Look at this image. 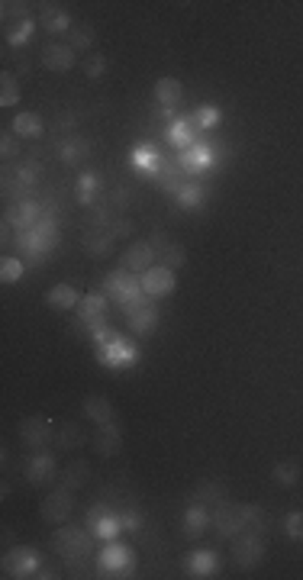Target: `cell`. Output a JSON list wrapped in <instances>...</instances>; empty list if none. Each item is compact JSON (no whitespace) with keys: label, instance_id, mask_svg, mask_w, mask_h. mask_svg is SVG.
<instances>
[{"label":"cell","instance_id":"11","mask_svg":"<svg viewBox=\"0 0 303 580\" xmlns=\"http://www.w3.org/2000/svg\"><path fill=\"white\" fill-rule=\"evenodd\" d=\"M3 571L10 577H29V574L36 571V554L29 552V548H17V552H10L3 558Z\"/></svg>","mask_w":303,"mask_h":580},{"label":"cell","instance_id":"21","mask_svg":"<svg viewBox=\"0 0 303 580\" xmlns=\"http://www.w3.org/2000/svg\"><path fill=\"white\" fill-rule=\"evenodd\" d=\"M155 319H158V309L143 307V309H136V313H129V329H133V332H149V329L155 326Z\"/></svg>","mask_w":303,"mask_h":580},{"label":"cell","instance_id":"24","mask_svg":"<svg viewBox=\"0 0 303 580\" xmlns=\"http://www.w3.org/2000/svg\"><path fill=\"white\" fill-rule=\"evenodd\" d=\"M207 523H210V516L203 513L200 506H194V509L187 513V525H184V532H187L190 538H197V535L203 532V525H207Z\"/></svg>","mask_w":303,"mask_h":580},{"label":"cell","instance_id":"17","mask_svg":"<svg viewBox=\"0 0 303 580\" xmlns=\"http://www.w3.org/2000/svg\"><path fill=\"white\" fill-rule=\"evenodd\" d=\"M84 413H87V419H94L97 426H110V422H113V406H110L104 397H87Z\"/></svg>","mask_w":303,"mask_h":580},{"label":"cell","instance_id":"23","mask_svg":"<svg viewBox=\"0 0 303 580\" xmlns=\"http://www.w3.org/2000/svg\"><path fill=\"white\" fill-rule=\"evenodd\" d=\"M181 161H184V168L187 171H197V168H203V165H210V152L200 149V145H190V149H184Z\"/></svg>","mask_w":303,"mask_h":580},{"label":"cell","instance_id":"31","mask_svg":"<svg viewBox=\"0 0 303 580\" xmlns=\"http://www.w3.org/2000/svg\"><path fill=\"white\" fill-rule=\"evenodd\" d=\"M275 480H277V484H284V487L297 484V464H277V468H275Z\"/></svg>","mask_w":303,"mask_h":580},{"label":"cell","instance_id":"5","mask_svg":"<svg viewBox=\"0 0 303 580\" xmlns=\"http://www.w3.org/2000/svg\"><path fill=\"white\" fill-rule=\"evenodd\" d=\"M71 493H75V490H68V487L48 493L46 500H42V519H46V523H65L68 516H71V509H75V496Z\"/></svg>","mask_w":303,"mask_h":580},{"label":"cell","instance_id":"20","mask_svg":"<svg viewBox=\"0 0 303 580\" xmlns=\"http://www.w3.org/2000/svg\"><path fill=\"white\" fill-rule=\"evenodd\" d=\"M58 448L62 451H71V448H77L81 442H84V432H81V426H75V422H65L62 429H58Z\"/></svg>","mask_w":303,"mask_h":580},{"label":"cell","instance_id":"34","mask_svg":"<svg viewBox=\"0 0 303 580\" xmlns=\"http://www.w3.org/2000/svg\"><path fill=\"white\" fill-rule=\"evenodd\" d=\"M155 161H158V158H155V152H152V149H139V152H136V165H139V168H155Z\"/></svg>","mask_w":303,"mask_h":580},{"label":"cell","instance_id":"1","mask_svg":"<svg viewBox=\"0 0 303 580\" xmlns=\"http://www.w3.org/2000/svg\"><path fill=\"white\" fill-rule=\"evenodd\" d=\"M107 290H110V297H113L120 307H126V313H136V309L145 307L143 284H139V278H133V274L113 271L107 278Z\"/></svg>","mask_w":303,"mask_h":580},{"label":"cell","instance_id":"32","mask_svg":"<svg viewBox=\"0 0 303 580\" xmlns=\"http://www.w3.org/2000/svg\"><path fill=\"white\" fill-rule=\"evenodd\" d=\"M110 245H113V239H110V235H97V242H94V239L87 242V252H91V255H100V258H104V255L110 252Z\"/></svg>","mask_w":303,"mask_h":580},{"label":"cell","instance_id":"10","mask_svg":"<svg viewBox=\"0 0 303 580\" xmlns=\"http://www.w3.org/2000/svg\"><path fill=\"white\" fill-rule=\"evenodd\" d=\"M48 435H52V432H48V419H42V416H29V419L19 426V439L26 442L29 448H42L48 442Z\"/></svg>","mask_w":303,"mask_h":580},{"label":"cell","instance_id":"2","mask_svg":"<svg viewBox=\"0 0 303 580\" xmlns=\"http://www.w3.org/2000/svg\"><path fill=\"white\" fill-rule=\"evenodd\" d=\"M52 545H55V552L62 554V558H68V561H84V558H91V552H94V542H91V535H87L84 529H58Z\"/></svg>","mask_w":303,"mask_h":580},{"label":"cell","instance_id":"7","mask_svg":"<svg viewBox=\"0 0 303 580\" xmlns=\"http://www.w3.org/2000/svg\"><path fill=\"white\" fill-rule=\"evenodd\" d=\"M75 46H65V42H52V46H46V52H42V65L48 68V71H71L75 68Z\"/></svg>","mask_w":303,"mask_h":580},{"label":"cell","instance_id":"13","mask_svg":"<svg viewBox=\"0 0 303 580\" xmlns=\"http://www.w3.org/2000/svg\"><path fill=\"white\" fill-rule=\"evenodd\" d=\"M7 223L17 226V229H23V233H29V229L39 223V203H33V200H23V203L13 206V210L7 213Z\"/></svg>","mask_w":303,"mask_h":580},{"label":"cell","instance_id":"22","mask_svg":"<svg viewBox=\"0 0 303 580\" xmlns=\"http://www.w3.org/2000/svg\"><path fill=\"white\" fill-rule=\"evenodd\" d=\"M168 139L171 145H178V149H190V142H194V126L190 123H174L168 129Z\"/></svg>","mask_w":303,"mask_h":580},{"label":"cell","instance_id":"3","mask_svg":"<svg viewBox=\"0 0 303 580\" xmlns=\"http://www.w3.org/2000/svg\"><path fill=\"white\" fill-rule=\"evenodd\" d=\"M258 516L261 513H258L255 506H219L217 513H213V523H217L219 535L232 538V535H239L252 519H258Z\"/></svg>","mask_w":303,"mask_h":580},{"label":"cell","instance_id":"37","mask_svg":"<svg viewBox=\"0 0 303 580\" xmlns=\"http://www.w3.org/2000/svg\"><path fill=\"white\" fill-rule=\"evenodd\" d=\"M71 39H75L77 48H87V46H91V33H87V29H75V33H71Z\"/></svg>","mask_w":303,"mask_h":580},{"label":"cell","instance_id":"12","mask_svg":"<svg viewBox=\"0 0 303 580\" xmlns=\"http://www.w3.org/2000/svg\"><path fill=\"white\" fill-rule=\"evenodd\" d=\"M87 523H91V529H94L100 538H113V535L123 529V523H120L116 516L107 513L104 506H94V509H91V516H87Z\"/></svg>","mask_w":303,"mask_h":580},{"label":"cell","instance_id":"9","mask_svg":"<svg viewBox=\"0 0 303 580\" xmlns=\"http://www.w3.org/2000/svg\"><path fill=\"white\" fill-rule=\"evenodd\" d=\"M155 255H158V252H155L149 242H133L129 248H126V255H123V264L133 274H143V271H149V264L155 262Z\"/></svg>","mask_w":303,"mask_h":580},{"label":"cell","instance_id":"40","mask_svg":"<svg viewBox=\"0 0 303 580\" xmlns=\"http://www.w3.org/2000/svg\"><path fill=\"white\" fill-rule=\"evenodd\" d=\"M100 71H104V62H100V58H97V62H91V65H87V75H100Z\"/></svg>","mask_w":303,"mask_h":580},{"label":"cell","instance_id":"28","mask_svg":"<svg viewBox=\"0 0 303 580\" xmlns=\"http://www.w3.org/2000/svg\"><path fill=\"white\" fill-rule=\"evenodd\" d=\"M116 442H120V432H116L113 426H107V432L97 439V451H100V455H116V448H120Z\"/></svg>","mask_w":303,"mask_h":580},{"label":"cell","instance_id":"39","mask_svg":"<svg viewBox=\"0 0 303 580\" xmlns=\"http://www.w3.org/2000/svg\"><path fill=\"white\" fill-rule=\"evenodd\" d=\"M13 155V136H3V158Z\"/></svg>","mask_w":303,"mask_h":580},{"label":"cell","instance_id":"29","mask_svg":"<svg viewBox=\"0 0 303 580\" xmlns=\"http://www.w3.org/2000/svg\"><path fill=\"white\" fill-rule=\"evenodd\" d=\"M29 33H33V19H23V26H13L7 33V42L10 46H23V42L29 39Z\"/></svg>","mask_w":303,"mask_h":580},{"label":"cell","instance_id":"8","mask_svg":"<svg viewBox=\"0 0 303 580\" xmlns=\"http://www.w3.org/2000/svg\"><path fill=\"white\" fill-rule=\"evenodd\" d=\"M100 568H104L107 574H123L133 568V552L129 548H123V545H110V548H104L100 552Z\"/></svg>","mask_w":303,"mask_h":580},{"label":"cell","instance_id":"38","mask_svg":"<svg viewBox=\"0 0 303 580\" xmlns=\"http://www.w3.org/2000/svg\"><path fill=\"white\" fill-rule=\"evenodd\" d=\"M287 532H291V535H300L303 532V516L300 513H294L291 519H287Z\"/></svg>","mask_w":303,"mask_h":580},{"label":"cell","instance_id":"30","mask_svg":"<svg viewBox=\"0 0 303 580\" xmlns=\"http://www.w3.org/2000/svg\"><path fill=\"white\" fill-rule=\"evenodd\" d=\"M100 313H104V300L100 297H87L84 303H81V316H84L87 323H94Z\"/></svg>","mask_w":303,"mask_h":580},{"label":"cell","instance_id":"15","mask_svg":"<svg viewBox=\"0 0 303 580\" xmlns=\"http://www.w3.org/2000/svg\"><path fill=\"white\" fill-rule=\"evenodd\" d=\"M42 116L39 113H17V120H13V132H17L19 139H39L42 136Z\"/></svg>","mask_w":303,"mask_h":580},{"label":"cell","instance_id":"16","mask_svg":"<svg viewBox=\"0 0 303 580\" xmlns=\"http://www.w3.org/2000/svg\"><path fill=\"white\" fill-rule=\"evenodd\" d=\"M46 303L52 309H71L77 303V290L71 284H55V287L46 293Z\"/></svg>","mask_w":303,"mask_h":580},{"label":"cell","instance_id":"19","mask_svg":"<svg viewBox=\"0 0 303 580\" xmlns=\"http://www.w3.org/2000/svg\"><path fill=\"white\" fill-rule=\"evenodd\" d=\"M155 97H158L161 107H174L181 100V84L174 78H161L158 84H155Z\"/></svg>","mask_w":303,"mask_h":580},{"label":"cell","instance_id":"4","mask_svg":"<svg viewBox=\"0 0 303 580\" xmlns=\"http://www.w3.org/2000/svg\"><path fill=\"white\" fill-rule=\"evenodd\" d=\"M139 284H143V293L145 297H168L171 290L178 287V281H174V271L171 268H149V271L139 274Z\"/></svg>","mask_w":303,"mask_h":580},{"label":"cell","instance_id":"27","mask_svg":"<svg viewBox=\"0 0 303 580\" xmlns=\"http://www.w3.org/2000/svg\"><path fill=\"white\" fill-rule=\"evenodd\" d=\"M0 278H3V284H13L23 278V264H19V258H3L0 262Z\"/></svg>","mask_w":303,"mask_h":580},{"label":"cell","instance_id":"6","mask_svg":"<svg viewBox=\"0 0 303 580\" xmlns=\"http://www.w3.org/2000/svg\"><path fill=\"white\" fill-rule=\"evenodd\" d=\"M261 554H265L261 535H242V538H236V545H232V558H236L239 568H255V564L261 561Z\"/></svg>","mask_w":303,"mask_h":580},{"label":"cell","instance_id":"26","mask_svg":"<svg viewBox=\"0 0 303 580\" xmlns=\"http://www.w3.org/2000/svg\"><path fill=\"white\" fill-rule=\"evenodd\" d=\"M184 262H187L184 245H165V252H161V264H165V268H181Z\"/></svg>","mask_w":303,"mask_h":580},{"label":"cell","instance_id":"18","mask_svg":"<svg viewBox=\"0 0 303 580\" xmlns=\"http://www.w3.org/2000/svg\"><path fill=\"white\" fill-rule=\"evenodd\" d=\"M91 480V464L87 461H75L65 468V487L68 490H81V487Z\"/></svg>","mask_w":303,"mask_h":580},{"label":"cell","instance_id":"25","mask_svg":"<svg viewBox=\"0 0 303 580\" xmlns=\"http://www.w3.org/2000/svg\"><path fill=\"white\" fill-rule=\"evenodd\" d=\"M0 84H3V94H0V103H3V107H13V103H19V87H17V78L10 75V71H3V78H0Z\"/></svg>","mask_w":303,"mask_h":580},{"label":"cell","instance_id":"14","mask_svg":"<svg viewBox=\"0 0 303 580\" xmlns=\"http://www.w3.org/2000/svg\"><path fill=\"white\" fill-rule=\"evenodd\" d=\"M26 478H29V484H48V480H55V458H52V455H36V458L29 461Z\"/></svg>","mask_w":303,"mask_h":580},{"label":"cell","instance_id":"33","mask_svg":"<svg viewBox=\"0 0 303 580\" xmlns=\"http://www.w3.org/2000/svg\"><path fill=\"white\" fill-rule=\"evenodd\" d=\"M178 197H181V203H184V206H194V203H200V188L187 184V188L178 190Z\"/></svg>","mask_w":303,"mask_h":580},{"label":"cell","instance_id":"35","mask_svg":"<svg viewBox=\"0 0 303 580\" xmlns=\"http://www.w3.org/2000/svg\"><path fill=\"white\" fill-rule=\"evenodd\" d=\"M219 116H217V107H200V113H197V123L200 126H213Z\"/></svg>","mask_w":303,"mask_h":580},{"label":"cell","instance_id":"36","mask_svg":"<svg viewBox=\"0 0 303 580\" xmlns=\"http://www.w3.org/2000/svg\"><path fill=\"white\" fill-rule=\"evenodd\" d=\"M194 571H197V574H210V571H213V554H197V558H194Z\"/></svg>","mask_w":303,"mask_h":580}]
</instances>
